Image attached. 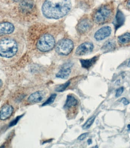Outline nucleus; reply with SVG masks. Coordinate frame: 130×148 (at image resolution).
I'll return each instance as SVG.
<instances>
[{
	"label": "nucleus",
	"instance_id": "obj_1",
	"mask_svg": "<svg viewBox=\"0 0 130 148\" xmlns=\"http://www.w3.org/2000/svg\"><path fill=\"white\" fill-rule=\"evenodd\" d=\"M71 0H46L42 7L43 15L49 19L61 18L71 9Z\"/></svg>",
	"mask_w": 130,
	"mask_h": 148
},
{
	"label": "nucleus",
	"instance_id": "obj_2",
	"mask_svg": "<svg viewBox=\"0 0 130 148\" xmlns=\"http://www.w3.org/2000/svg\"><path fill=\"white\" fill-rule=\"evenodd\" d=\"M17 44L13 40L5 38L0 41V56L2 57L11 58L17 52Z\"/></svg>",
	"mask_w": 130,
	"mask_h": 148
},
{
	"label": "nucleus",
	"instance_id": "obj_3",
	"mask_svg": "<svg viewBox=\"0 0 130 148\" xmlns=\"http://www.w3.org/2000/svg\"><path fill=\"white\" fill-rule=\"evenodd\" d=\"M112 14V8L108 5H104L98 10L94 14L93 20L97 24H103L109 20Z\"/></svg>",
	"mask_w": 130,
	"mask_h": 148
},
{
	"label": "nucleus",
	"instance_id": "obj_4",
	"mask_svg": "<svg viewBox=\"0 0 130 148\" xmlns=\"http://www.w3.org/2000/svg\"><path fill=\"white\" fill-rule=\"evenodd\" d=\"M55 40L53 36L49 34H45L39 38L36 46L38 50L44 52L51 50L55 47Z\"/></svg>",
	"mask_w": 130,
	"mask_h": 148
},
{
	"label": "nucleus",
	"instance_id": "obj_5",
	"mask_svg": "<svg viewBox=\"0 0 130 148\" xmlns=\"http://www.w3.org/2000/svg\"><path fill=\"white\" fill-rule=\"evenodd\" d=\"M74 44L70 40L63 39L60 40L56 44V51L59 55L66 56L69 55L73 50Z\"/></svg>",
	"mask_w": 130,
	"mask_h": 148
},
{
	"label": "nucleus",
	"instance_id": "obj_6",
	"mask_svg": "<svg viewBox=\"0 0 130 148\" xmlns=\"http://www.w3.org/2000/svg\"><path fill=\"white\" fill-rule=\"evenodd\" d=\"M92 26V23L89 19H81L77 25V31L80 34H84L90 31Z\"/></svg>",
	"mask_w": 130,
	"mask_h": 148
},
{
	"label": "nucleus",
	"instance_id": "obj_7",
	"mask_svg": "<svg viewBox=\"0 0 130 148\" xmlns=\"http://www.w3.org/2000/svg\"><path fill=\"white\" fill-rule=\"evenodd\" d=\"M94 49L93 44L90 42H86L79 45L76 50V54L79 56H83L90 54Z\"/></svg>",
	"mask_w": 130,
	"mask_h": 148
},
{
	"label": "nucleus",
	"instance_id": "obj_8",
	"mask_svg": "<svg viewBox=\"0 0 130 148\" xmlns=\"http://www.w3.org/2000/svg\"><path fill=\"white\" fill-rule=\"evenodd\" d=\"M112 29L108 26H104L96 32L94 35L95 39L97 41L103 40L110 35Z\"/></svg>",
	"mask_w": 130,
	"mask_h": 148
},
{
	"label": "nucleus",
	"instance_id": "obj_9",
	"mask_svg": "<svg viewBox=\"0 0 130 148\" xmlns=\"http://www.w3.org/2000/svg\"><path fill=\"white\" fill-rule=\"evenodd\" d=\"M45 96L46 93L44 91H36L30 95L27 100L31 103H39L42 101Z\"/></svg>",
	"mask_w": 130,
	"mask_h": 148
},
{
	"label": "nucleus",
	"instance_id": "obj_10",
	"mask_svg": "<svg viewBox=\"0 0 130 148\" xmlns=\"http://www.w3.org/2000/svg\"><path fill=\"white\" fill-rule=\"evenodd\" d=\"M14 30L13 24L9 22H3L0 23V36L12 33Z\"/></svg>",
	"mask_w": 130,
	"mask_h": 148
},
{
	"label": "nucleus",
	"instance_id": "obj_11",
	"mask_svg": "<svg viewBox=\"0 0 130 148\" xmlns=\"http://www.w3.org/2000/svg\"><path fill=\"white\" fill-rule=\"evenodd\" d=\"M14 111L13 107L9 105L4 106L0 111V119L4 120L9 118Z\"/></svg>",
	"mask_w": 130,
	"mask_h": 148
},
{
	"label": "nucleus",
	"instance_id": "obj_12",
	"mask_svg": "<svg viewBox=\"0 0 130 148\" xmlns=\"http://www.w3.org/2000/svg\"><path fill=\"white\" fill-rule=\"evenodd\" d=\"M71 73V70L70 67L64 66L56 75V77L57 78L62 79H66L69 77Z\"/></svg>",
	"mask_w": 130,
	"mask_h": 148
},
{
	"label": "nucleus",
	"instance_id": "obj_13",
	"mask_svg": "<svg viewBox=\"0 0 130 148\" xmlns=\"http://www.w3.org/2000/svg\"><path fill=\"white\" fill-rule=\"evenodd\" d=\"M125 21V17L121 11L118 10L116 15L115 21L114 22L115 28L117 29L122 26L123 25Z\"/></svg>",
	"mask_w": 130,
	"mask_h": 148
},
{
	"label": "nucleus",
	"instance_id": "obj_14",
	"mask_svg": "<svg viewBox=\"0 0 130 148\" xmlns=\"http://www.w3.org/2000/svg\"><path fill=\"white\" fill-rule=\"evenodd\" d=\"M97 59L98 57L96 56L90 59L81 60L80 62L82 67L86 69H88L96 63Z\"/></svg>",
	"mask_w": 130,
	"mask_h": 148
},
{
	"label": "nucleus",
	"instance_id": "obj_15",
	"mask_svg": "<svg viewBox=\"0 0 130 148\" xmlns=\"http://www.w3.org/2000/svg\"><path fill=\"white\" fill-rule=\"evenodd\" d=\"M78 100L74 96L68 95L67 96L66 103L64 106V109H69L72 107L76 106L78 104Z\"/></svg>",
	"mask_w": 130,
	"mask_h": 148
},
{
	"label": "nucleus",
	"instance_id": "obj_16",
	"mask_svg": "<svg viewBox=\"0 0 130 148\" xmlns=\"http://www.w3.org/2000/svg\"><path fill=\"white\" fill-rule=\"evenodd\" d=\"M116 47V43L112 39L108 40L104 43L102 47V50L105 52L112 51Z\"/></svg>",
	"mask_w": 130,
	"mask_h": 148
},
{
	"label": "nucleus",
	"instance_id": "obj_17",
	"mask_svg": "<svg viewBox=\"0 0 130 148\" xmlns=\"http://www.w3.org/2000/svg\"><path fill=\"white\" fill-rule=\"evenodd\" d=\"M34 7V3L32 1H24L22 2L20 8L24 12H29L32 10Z\"/></svg>",
	"mask_w": 130,
	"mask_h": 148
},
{
	"label": "nucleus",
	"instance_id": "obj_18",
	"mask_svg": "<svg viewBox=\"0 0 130 148\" xmlns=\"http://www.w3.org/2000/svg\"><path fill=\"white\" fill-rule=\"evenodd\" d=\"M119 42L121 44H126L130 42V34L126 33L119 37Z\"/></svg>",
	"mask_w": 130,
	"mask_h": 148
},
{
	"label": "nucleus",
	"instance_id": "obj_19",
	"mask_svg": "<svg viewBox=\"0 0 130 148\" xmlns=\"http://www.w3.org/2000/svg\"><path fill=\"white\" fill-rule=\"evenodd\" d=\"M70 83V81H68L64 83V84L58 85L55 88V91L57 92H64L67 89V88L69 86Z\"/></svg>",
	"mask_w": 130,
	"mask_h": 148
},
{
	"label": "nucleus",
	"instance_id": "obj_20",
	"mask_svg": "<svg viewBox=\"0 0 130 148\" xmlns=\"http://www.w3.org/2000/svg\"><path fill=\"white\" fill-rule=\"evenodd\" d=\"M96 118V116H94L88 119L82 126L83 129L87 130L88 129L90 128V127L93 124Z\"/></svg>",
	"mask_w": 130,
	"mask_h": 148
},
{
	"label": "nucleus",
	"instance_id": "obj_21",
	"mask_svg": "<svg viewBox=\"0 0 130 148\" xmlns=\"http://www.w3.org/2000/svg\"><path fill=\"white\" fill-rule=\"evenodd\" d=\"M56 96H57V95L55 93L51 95L49 98L42 105V106L44 107L45 106L50 105L52 104L55 101Z\"/></svg>",
	"mask_w": 130,
	"mask_h": 148
},
{
	"label": "nucleus",
	"instance_id": "obj_22",
	"mask_svg": "<svg viewBox=\"0 0 130 148\" xmlns=\"http://www.w3.org/2000/svg\"><path fill=\"white\" fill-rule=\"evenodd\" d=\"M124 88L123 87H121L120 88L117 89L116 91V94L115 97H118L121 96L123 92Z\"/></svg>",
	"mask_w": 130,
	"mask_h": 148
},
{
	"label": "nucleus",
	"instance_id": "obj_23",
	"mask_svg": "<svg viewBox=\"0 0 130 148\" xmlns=\"http://www.w3.org/2000/svg\"><path fill=\"white\" fill-rule=\"evenodd\" d=\"M89 134V133H85L82 134L80 136H79L78 138V140H79L82 141L85 140V139L88 136Z\"/></svg>",
	"mask_w": 130,
	"mask_h": 148
},
{
	"label": "nucleus",
	"instance_id": "obj_24",
	"mask_svg": "<svg viewBox=\"0 0 130 148\" xmlns=\"http://www.w3.org/2000/svg\"><path fill=\"white\" fill-rule=\"evenodd\" d=\"M23 115H20V116H18V117H17L16 118L14 119L13 121H12V122L10 123V126H12L16 124L17 123L18 121L19 120H20V119L22 117Z\"/></svg>",
	"mask_w": 130,
	"mask_h": 148
},
{
	"label": "nucleus",
	"instance_id": "obj_25",
	"mask_svg": "<svg viewBox=\"0 0 130 148\" xmlns=\"http://www.w3.org/2000/svg\"><path fill=\"white\" fill-rule=\"evenodd\" d=\"M120 102H122L123 104L125 106L127 105V104H129L130 103L129 101L125 97H123Z\"/></svg>",
	"mask_w": 130,
	"mask_h": 148
},
{
	"label": "nucleus",
	"instance_id": "obj_26",
	"mask_svg": "<svg viewBox=\"0 0 130 148\" xmlns=\"http://www.w3.org/2000/svg\"><path fill=\"white\" fill-rule=\"evenodd\" d=\"M53 140V139H49V140L44 141L43 142L42 144H46V143H51V142Z\"/></svg>",
	"mask_w": 130,
	"mask_h": 148
},
{
	"label": "nucleus",
	"instance_id": "obj_27",
	"mask_svg": "<svg viewBox=\"0 0 130 148\" xmlns=\"http://www.w3.org/2000/svg\"><path fill=\"white\" fill-rule=\"evenodd\" d=\"M126 6H127V8L130 9V0H128L127 1Z\"/></svg>",
	"mask_w": 130,
	"mask_h": 148
},
{
	"label": "nucleus",
	"instance_id": "obj_28",
	"mask_svg": "<svg viewBox=\"0 0 130 148\" xmlns=\"http://www.w3.org/2000/svg\"><path fill=\"white\" fill-rule=\"evenodd\" d=\"M92 139H88L87 140L88 144L89 145H91V144H92Z\"/></svg>",
	"mask_w": 130,
	"mask_h": 148
},
{
	"label": "nucleus",
	"instance_id": "obj_29",
	"mask_svg": "<svg viewBox=\"0 0 130 148\" xmlns=\"http://www.w3.org/2000/svg\"><path fill=\"white\" fill-rule=\"evenodd\" d=\"M127 127L128 129V130H127V131H128V132H130V124L127 125Z\"/></svg>",
	"mask_w": 130,
	"mask_h": 148
},
{
	"label": "nucleus",
	"instance_id": "obj_30",
	"mask_svg": "<svg viewBox=\"0 0 130 148\" xmlns=\"http://www.w3.org/2000/svg\"><path fill=\"white\" fill-rule=\"evenodd\" d=\"M2 82L1 80H0V89L2 87Z\"/></svg>",
	"mask_w": 130,
	"mask_h": 148
},
{
	"label": "nucleus",
	"instance_id": "obj_31",
	"mask_svg": "<svg viewBox=\"0 0 130 148\" xmlns=\"http://www.w3.org/2000/svg\"><path fill=\"white\" fill-rule=\"evenodd\" d=\"M14 1H16V2H18V1H25V0H13Z\"/></svg>",
	"mask_w": 130,
	"mask_h": 148
},
{
	"label": "nucleus",
	"instance_id": "obj_32",
	"mask_svg": "<svg viewBox=\"0 0 130 148\" xmlns=\"http://www.w3.org/2000/svg\"><path fill=\"white\" fill-rule=\"evenodd\" d=\"M128 67H130V59L129 60V61L128 64Z\"/></svg>",
	"mask_w": 130,
	"mask_h": 148
}]
</instances>
